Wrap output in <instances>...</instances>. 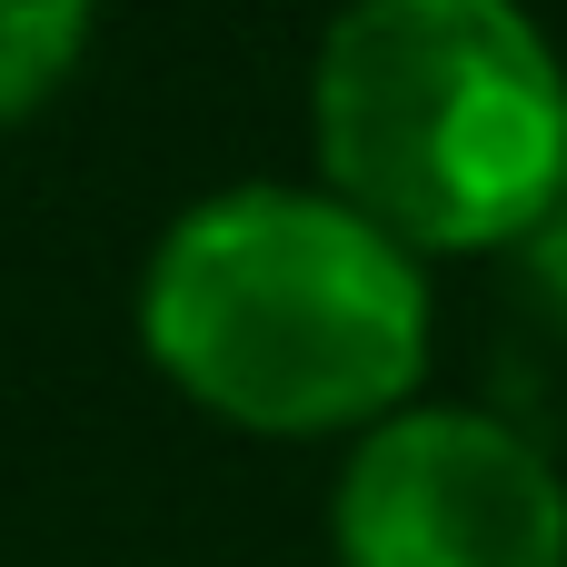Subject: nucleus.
<instances>
[{
  "label": "nucleus",
  "mask_w": 567,
  "mask_h": 567,
  "mask_svg": "<svg viewBox=\"0 0 567 567\" xmlns=\"http://www.w3.org/2000/svg\"><path fill=\"white\" fill-rule=\"evenodd\" d=\"M329 199L429 249H508L567 189V70L518 0H349L319 40Z\"/></svg>",
  "instance_id": "f03ea898"
},
{
  "label": "nucleus",
  "mask_w": 567,
  "mask_h": 567,
  "mask_svg": "<svg viewBox=\"0 0 567 567\" xmlns=\"http://www.w3.org/2000/svg\"><path fill=\"white\" fill-rule=\"evenodd\" d=\"M508 259H518V299H528V309L567 339V189L538 209V229H528V239H508Z\"/></svg>",
  "instance_id": "39448f33"
},
{
  "label": "nucleus",
  "mask_w": 567,
  "mask_h": 567,
  "mask_svg": "<svg viewBox=\"0 0 567 567\" xmlns=\"http://www.w3.org/2000/svg\"><path fill=\"white\" fill-rule=\"evenodd\" d=\"M339 567H567V478L488 409H389L329 488Z\"/></svg>",
  "instance_id": "7ed1b4c3"
},
{
  "label": "nucleus",
  "mask_w": 567,
  "mask_h": 567,
  "mask_svg": "<svg viewBox=\"0 0 567 567\" xmlns=\"http://www.w3.org/2000/svg\"><path fill=\"white\" fill-rule=\"evenodd\" d=\"M150 369L249 439H359L429 379V279L329 189H219L140 269Z\"/></svg>",
  "instance_id": "f257e3e1"
},
{
  "label": "nucleus",
  "mask_w": 567,
  "mask_h": 567,
  "mask_svg": "<svg viewBox=\"0 0 567 567\" xmlns=\"http://www.w3.org/2000/svg\"><path fill=\"white\" fill-rule=\"evenodd\" d=\"M90 50V0H0V130L60 100Z\"/></svg>",
  "instance_id": "20e7f679"
}]
</instances>
